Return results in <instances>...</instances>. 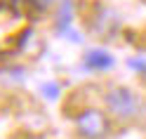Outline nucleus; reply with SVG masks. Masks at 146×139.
<instances>
[{
  "label": "nucleus",
  "instance_id": "obj_1",
  "mask_svg": "<svg viewBox=\"0 0 146 139\" xmlns=\"http://www.w3.org/2000/svg\"><path fill=\"white\" fill-rule=\"evenodd\" d=\"M111 130V123L104 111L99 108H85L76 118V132L83 139H104Z\"/></svg>",
  "mask_w": 146,
  "mask_h": 139
},
{
  "label": "nucleus",
  "instance_id": "obj_2",
  "mask_svg": "<svg viewBox=\"0 0 146 139\" xmlns=\"http://www.w3.org/2000/svg\"><path fill=\"white\" fill-rule=\"evenodd\" d=\"M106 106L113 116L123 118V120H132L139 113V97L130 87H113L106 94Z\"/></svg>",
  "mask_w": 146,
  "mask_h": 139
},
{
  "label": "nucleus",
  "instance_id": "obj_3",
  "mask_svg": "<svg viewBox=\"0 0 146 139\" xmlns=\"http://www.w3.org/2000/svg\"><path fill=\"white\" fill-rule=\"evenodd\" d=\"M111 64H113V57L104 50H90L85 54V66L90 71H106Z\"/></svg>",
  "mask_w": 146,
  "mask_h": 139
},
{
  "label": "nucleus",
  "instance_id": "obj_4",
  "mask_svg": "<svg viewBox=\"0 0 146 139\" xmlns=\"http://www.w3.org/2000/svg\"><path fill=\"white\" fill-rule=\"evenodd\" d=\"M130 66H134L139 73H146V61L144 59H130Z\"/></svg>",
  "mask_w": 146,
  "mask_h": 139
},
{
  "label": "nucleus",
  "instance_id": "obj_5",
  "mask_svg": "<svg viewBox=\"0 0 146 139\" xmlns=\"http://www.w3.org/2000/svg\"><path fill=\"white\" fill-rule=\"evenodd\" d=\"M31 3H35V5L40 7V10H45V7H50V5L54 3V0H31Z\"/></svg>",
  "mask_w": 146,
  "mask_h": 139
}]
</instances>
